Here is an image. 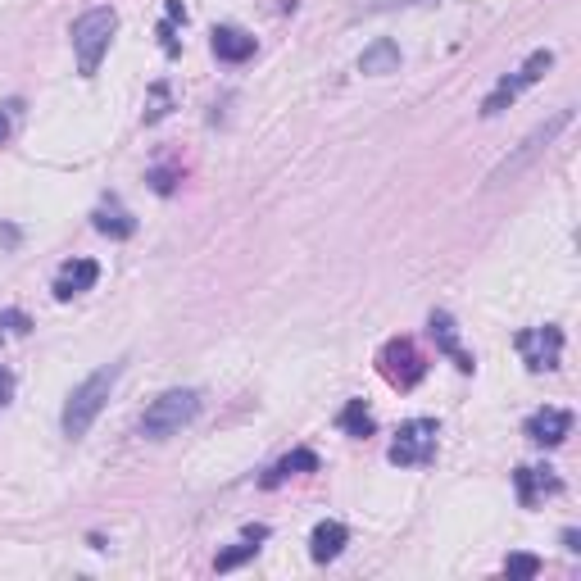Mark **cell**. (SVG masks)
I'll use <instances>...</instances> for the list:
<instances>
[{"label": "cell", "mask_w": 581, "mask_h": 581, "mask_svg": "<svg viewBox=\"0 0 581 581\" xmlns=\"http://www.w3.org/2000/svg\"><path fill=\"white\" fill-rule=\"evenodd\" d=\"M119 377H123V364H109V368H96L82 386H73L69 404H64V418H60L69 441H78V436L91 432V423L100 418V409H105V400H109V391H114Z\"/></svg>", "instance_id": "1"}, {"label": "cell", "mask_w": 581, "mask_h": 581, "mask_svg": "<svg viewBox=\"0 0 581 581\" xmlns=\"http://www.w3.org/2000/svg\"><path fill=\"white\" fill-rule=\"evenodd\" d=\"M114 32H119V14L109 10V5H96V10L78 14L73 19V55H78V73L82 78H91V73L100 69V60H105L109 41H114Z\"/></svg>", "instance_id": "2"}, {"label": "cell", "mask_w": 581, "mask_h": 581, "mask_svg": "<svg viewBox=\"0 0 581 581\" xmlns=\"http://www.w3.org/2000/svg\"><path fill=\"white\" fill-rule=\"evenodd\" d=\"M196 414H200V391H191V386L164 391L159 400H150V409L141 414V436H146V441H168V436H178Z\"/></svg>", "instance_id": "3"}, {"label": "cell", "mask_w": 581, "mask_h": 581, "mask_svg": "<svg viewBox=\"0 0 581 581\" xmlns=\"http://www.w3.org/2000/svg\"><path fill=\"white\" fill-rule=\"evenodd\" d=\"M550 69H554V50H545V46L532 50V55L522 60V69H513L509 78H500V87H495L491 96L482 100V119H495V114H504V109H509L513 100L522 96V91L536 87V82H541Z\"/></svg>", "instance_id": "4"}, {"label": "cell", "mask_w": 581, "mask_h": 581, "mask_svg": "<svg viewBox=\"0 0 581 581\" xmlns=\"http://www.w3.org/2000/svg\"><path fill=\"white\" fill-rule=\"evenodd\" d=\"M436 436H441V427H436L432 418H409V423H400L386 459H391L395 468H423V463L436 459Z\"/></svg>", "instance_id": "5"}, {"label": "cell", "mask_w": 581, "mask_h": 581, "mask_svg": "<svg viewBox=\"0 0 581 581\" xmlns=\"http://www.w3.org/2000/svg\"><path fill=\"white\" fill-rule=\"evenodd\" d=\"M377 368H382V377L395 386V391H414V386L427 377V359L418 355V345L409 341V336L386 341L382 355H377Z\"/></svg>", "instance_id": "6"}, {"label": "cell", "mask_w": 581, "mask_h": 581, "mask_svg": "<svg viewBox=\"0 0 581 581\" xmlns=\"http://www.w3.org/2000/svg\"><path fill=\"white\" fill-rule=\"evenodd\" d=\"M518 355L532 373H554L559 359H563V327L545 323V327H527V332H518Z\"/></svg>", "instance_id": "7"}, {"label": "cell", "mask_w": 581, "mask_h": 581, "mask_svg": "<svg viewBox=\"0 0 581 581\" xmlns=\"http://www.w3.org/2000/svg\"><path fill=\"white\" fill-rule=\"evenodd\" d=\"M527 441H536V445H563L568 441V432H572V414L568 409H554V404H545V409H536L532 418H527Z\"/></svg>", "instance_id": "8"}, {"label": "cell", "mask_w": 581, "mask_h": 581, "mask_svg": "<svg viewBox=\"0 0 581 581\" xmlns=\"http://www.w3.org/2000/svg\"><path fill=\"white\" fill-rule=\"evenodd\" d=\"M432 341H436V350H441V355L454 359V368H459V373H473V368H477V359L459 345V327H454V318L445 314V309H436V314H432Z\"/></svg>", "instance_id": "9"}, {"label": "cell", "mask_w": 581, "mask_h": 581, "mask_svg": "<svg viewBox=\"0 0 581 581\" xmlns=\"http://www.w3.org/2000/svg\"><path fill=\"white\" fill-rule=\"evenodd\" d=\"M100 282V264L96 259H73V264H64L60 268V277H55V300H73V296H82V291H91V286Z\"/></svg>", "instance_id": "10"}, {"label": "cell", "mask_w": 581, "mask_h": 581, "mask_svg": "<svg viewBox=\"0 0 581 581\" xmlns=\"http://www.w3.org/2000/svg\"><path fill=\"white\" fill-rule=\"evenodd\" d=\"M513 486H518V500L527 504V509H536L545 495H559L563 482L554 477V468H518V473H513Z\"/></svg>", "instance_id": "11"}, {"label": "cell", "mask_w": 581, "mask_h": 581, "mask_svg": "<svg viewBox=\"0 0 581 581\" xmlns=\"http://www.w3.org/2000/svg\"><path fill=\"white\" fill-rule=\"evenodd\" d=\"M568 123H572V109H563L559 119H550V123H545V128H536L532 137H527V146H522V155H518V159H504V164L495 168V178H491V182H500V178H509V173H518V168H522V159H532L541 146H550V141L559 137V132L568 128Z\"/></svg>", "instance_id": "12"}, {"label": "cell", "mask_w": 581, "mask_h": 581, "mask_svg": "<svg viewBox=\"0 0 581 581\" xmlns=\"http://www.w3.org/2000/svg\"><path fill=\"white\" fill-rule=\"evenodd\" d=\"M345 541H350V532H345V522H318L314 536H309V554H314V563H332L336 554L345 550Z\"/></svg>", "instance_id": "13"}, {"label": "cell", "mask_w": 581, "mask_h": 581, "mask_svg": "<svg viewBox=\"0 0 581 581\" xmlns=\"http://www.w3.org/2000/svg\"><path fill=\"white\" fill-rule=\"evenodd\" d=\"M214 55L223 64H246L255 55V37L241 28H214Z\"/></svg>", "instance_id": "14"}, {"label": "cell", "mask_w": 581, "mask_h": 581, "mask_svg": "<svg viewBox=\"0 0 581 581\" xmlns=\"http://www.w3.org/2000/svg\"><path fill=\"white\" fill-rule=\"evenodd\" d=\"M395 69H400V46L391 37H377L359 55V73H368V78H382V73H395Z\"/></svg>", "instance_id": "15"}, {"label": "cell", "mask_w": 581, "mask_h": 581, "mask_svg": "<svg viewBox=\"0 0 581 581\" xmlns=\"http://www.w3.org/2000/svg\"><path fill=\"white\" fill-rule=\"evenodd\" d=\"M96 232H105V237H114V241H128L132 232H137V218H132L123 205L109 200V205L96 209Z\"/></svg>", "instance_id": "16"}, {"label": "cell", "mask_w": 581, "mask_h": 581, "mask_svg": "<svg viewBox=\"0 0 581 581\" xmlns=\"http://www.w3.org/2000/svg\"><path fill=\"white\" fill-rule=\"evenodd\" d=\"M336 427H341L345 436H359V441H368V436L377 432V418H373V409H368L364 400H345V409H341V418H336Z\"/></svg>", "instance_id": "17"}, {"label": "cell", "mask_w": 581, "mask_h": 581, "mask_svg": "<svg viewBox=\"0 0 581 581\" xmlns=\"http://www.w3.org/2000/svg\"><path fill=\"white\" fill-rule=\"evenodd\" d=\"M300 473H318V454L314 450H291L282 463H273L264 477V486H277L286 482V477H300Z\"/></svg>", "instance_id": "18"}, {"label": "cell", "mask_w": 581, "mask_h": 581, "mask_svg": "<svg viewBox=\"0 0 581 581\" xmlns=\"http://www.w3.org/2000/svg\"><path fill=\"white\" fill-rule=\"evenodd\" d=\"M173 23H187V10H182V0H168V5H164V23H159V46H164V55H178V37H173Z\"/></svg>", "instance_id": "19"}, {"label": "cell", "mask_w": 581, "mask_h": 581, "mask_svg": "<svg viewBox=\"0 0 581 581\" xmlns=\"http://www.w3.org/2000/svg\"><path fill=\"white\" fill-rule=\"evenodd\" d=\"M28 327H32V318L23 314V309H5V314H0V345L14 341V336H28Z\"/></svg>", "instance_id": "20"}, {"label": "cell", "mask_w": 581, "mask_h": 581, "mask_svg": "<svg viewBox=\"0 0 581 581\" xmlns=\"http://www.w3.org/2000/svg\"><path fill=\"white\" fill-rule=\"evenodd\" d=\"M504 572H509L513 581H532L536 572H541V559H536V554H509V559H504Z\"/></svg>", "instance_id": "21"}, {"label": "cell", "mask_w": 581, "mask_h": 581, "mask_svg": "<svg viewBox=\"0 0 581 581\" xmlns=\"http://www.w3.org/2000/svg\"><path fill=\"white\" fill-rule=\"evenodd\" d=\"M255 550H259V541H246V545H237V550H223L214 559V568L218 572H232V568H241L246 559H255Z\"/></svg>", "instance_id": "22"}, {"label": "cell", "mask_w": 581, "mask_h": 581, "mask_svg": "<svg viewBox=\"0 0 581 581\" xmlns=\"http://www.w3.org/2000/svg\"><path fill=\"white\" fill-rule=\"evenodd\" d=\"M168 114V87L164 82H155V91H150V105H146V123H159Z\"/></svg>", "instance_id": "23"}, {"label": "cell", "mask_w": 581, "mask_h": 581, "mask_svg": "<svg viewBox=\"0 0 581 581\" xmlns=\"http://www.w3.org/2000/svg\"><path fill=\"white\" fill-rule=\"evenodd\" d=\"M150 187H155L159 196H173V187H178V173H168V168H155V173H150Z\"/></svg>", "instance_id": "24"}, {"label": "cell", "mask_w": 581, "mask_h": 581, "mask_svg": "<svg viewBox=\"0 0 581 581\" xmlns=\"http://www.w3.org/2000/svg\"><path fill=\"white\" fill-rule=\"evenodd\" d=\"M10 395H14V377L5 373V368H0V409L10 404Z\"/></svg>", "instance_id": "25"}, {"label": "cell", "mask_w": 581, "mask_h": 581, "mask_svg": "<svg viewBox=\"0 0 581 581\" xmlns=\"http://www.w3.org/2000/svg\"><path fill=\"white\" fill-rule=\"evenodd\" d=\"M563 550H568V554H577V550H581V536L572 532V527H568V532H563Z\"/></svg>", "instance_id": "26"}, {"label": "cell", "mask_w": 581, "mask_h": 581, "mask_svg": "<svg viewBox=\"0 0 581 581\" xmlns=\"http://www.w3.org/2000/svg\"><path fill=\"white\" fill-rule=\"evenodd\" d=\"M10 137V119H5V114H0V141Z\"/></svg>", "instance_id": "27"}]
</instances>
